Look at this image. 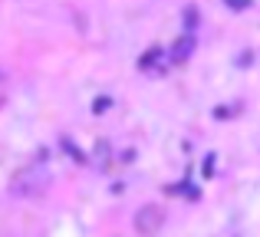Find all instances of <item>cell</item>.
Segmentation results:
<instances>
[{
	"label": "cell",
	"instance_id": "6da1fadb",
	"mask_svg": "<svg viewBox=\"0 0 260 237\" xmlns=\"http://www.w3.org/2000/svg\"><path fill=\"white\" fill-rule=\"evenodd\" d=\"M161 224H165V211L155 208V205H145L139 214H135V231L142 237H155L161 231Z\"/></svg>",
	"mask_w": 260,
	"mask_h": 237
},
{
	"label": "cell",
	"instance_id": "7a4b0ae2",
	"mask_svg": "<svg viewBox=\"0 0 260 237\" xmlns=\"http://www.w3.org/2000/svg\"><path fill=\"white\" fill-rule=\"evenodd\" d=\"M191 46H194V40H191V37H184L181 43H175V56H178V59H184V56L191 53Z\"/></svg>",
	"mask_w": 260,
	"mask_h": 237
}]
</instances>
